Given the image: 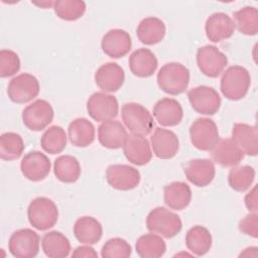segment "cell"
<instances>
[{
    "instance_id": "28",
    "label": "cell",
    "mask_w": 258,
    "mask_h": 258,
    "mask_svg": "<svg viewBox=\"0 0 258 258\" xmlns=\"http://www.w3.org/2000/svg\"><path fill=\"white\" fill-rule=\"evenodd\" d=\"M191 189L183 181H172L164 186L163 199L165 205L176 211L185 209L191 201Z\"/></svg>"
},
{
    "instance_id": "13",
    "label": "cell",
    "mask_w": 258,
    "mask_h": 258,
    "mask_svg": "<svg viewBox=\"0 0 258 258\" xmlns=\"http://www.w3.org/2000/svg\"><path fill=\"white\" fill-rule=\"evenodd\" d=\"M106 179L109 185L117 190H131L140 183L141 175L138 169L128 164H111L106 169Z\"/></svg>"
},
{
    "instance_id": "9",
    "label": "cell",
    "mask_w": 258,
    "mask_h": 258,
    "mask_svg": "<svg viewBox=\"0 0 258 258\" xmlns=\"http://www.w3.org/2000/svg\"><path fill=\"white\" fill-rule=\"evenodd\" d=\"M87 111L93 120L105 122L118 116L119 104L113 95L105 92H96L87 101Z\"/></svg>"
},
{
    "instance_id": "38",
    "label": "cell",
    "mask_w": 258,
    "mask_h": 258,
    "mask_svg": "<svg viewBox=\"0 0 258 258\" xmlns=\"http://www.w3.org/2000/svg\"><path fill=\"white\" fill-rule=\"evenodd\" d=\"M87 5L82 0H56L53 10L55 15L66 21H75L83 17Z\"/></svg>"
},
{
    "instance_id": "35",
    "label": "cell",
    "mask_w": 258,
    "mask_h": 258,
    "mask_svg": "<svg viewBox=\"0 0 258 258\" xmlns=\"http://www.w3.org/2000/svg\"><path fill=\"white\" fill-rule=\"evenodd\" d=\"M25 149L22 137L15 132H5L0 136V157L11 161L18 159Z\"/></svg>"
},
{
    "instance_id": "17",
    "label": "cell",
    "mask_w": 258,
    "mask_h": 258,
    "mask_svg": "<svg viewBox=\"0 0 258 258\" xmlns=\"http://www.w3.org/2000/svg\"><path fill=\"white\" fill-rule=\"evenodd\" d=\"M95 83L105 93L117 92L124 84L125 73L117 62H106L95 73Z\"/></svg>"
},
{
    "instance_id": "31",
    "label": "cell",
    "mask_w": 258,
    "mask_h": 258,
    "mask_svg": "<svg viewBox=\"0 0 258 258\" xmlns=\"http://www.w3.org/2000/svg\"><path fill=\"white\" fill-rule=\"evenodd\" d=\"M212 244L211 232L204 226H194L185 234V245L192 255H206L212 248Z\"/></svg>"
},
{
    "instance_id": "12",
    "label": "cell",
    "mask_w": 258,
    "mask_h": 258,
    "mask_svg": "<svg viewBox=\"0 0 258 258\" xmlns=\"http://www.w3.org/2000/svg\"><path fill=\"white\" fill-rule=\"evenodd\" d=\"M191 108L202 115H215L221 107L219 93L209 86H198L187 92Z\"/></svg>"
},
{
    "instance_id": "33",
    "label": "cell",
    "mask_w": 258,
    "mask_h": 258,
    "mask_svg": "<svg viewBox=\"0 0 258 258\" xmlns=\"http://www.w3.org/2000/svg\"><path fill=\"white\" fill-rule=\"evenodd\" d=\"M53 173L59 181L74 183L81 175L80 162L75 156L60 155L54 160Z\"/></svg>"
},
{
    "instance_id": "26",
    "label": "cell",
    "mask_w": 258,
    "mask_h": 258,
    "mask_svg": "<svg viewBox=\"0 0 258 258\" xmlns=\"http://www.w3.org/2000/svg\"><path fill=\"white\" fill-rule=\"evenodd\" d=\"M74 235L82 244H97L103 236V227L94 217L84 216L79 218L74 225Z\"/></svg>"
},
{
    "instance_id": "5",
    "label": "cell",
    "mask_w": 258,
    "mask_h": 258,
    "mask_svg": "<svg viewBox=\"0 0 258 258\" xmlns=\"http://www.w3.org/2000/svg\"><path fill=\"white\" fill-rule=\"evenodd\" d=\"M121 117L131 134L146 136L151 133L154 127L151 113L139 103H125L121 109Z\"/></svg>"
},
{
    "instance_id": "39",
    "label": "cell",
    "mask_w": 258,
    "mask_h": 258,
    "mask_svg": "<svg viewBox=\"0 0 258 258\" xmlns=\"http://www.w3.org/2000/svg\"><path fill=\"white\" fill-rule=\"evenodd\" d=\"M132 254L130 244L119 237L111 238L105 242L101 250L103 258H128Z\"/></svg>"
},
{
    "instance_id": "41",
    "label": "cell",
    "mask_w": 258,
    "mask_h": 258,
    "mask_svg": "<svg viewBox=\"0 0 258 258\" xmlns=\"http://www.w3.org/2000/svg\"><path fill=\"white\" fill-rule=\"evenodd\" d=\"M239 230L252 238L258 237V215L257 212H250L239 222Z\"/></svg>"
},
{
    "instance_id": "46",
    "label": "cell",
    "mask_w": 258,
    "mask_h": 258,
    "mask_svg": "<svg viewBox=\"0 0 258 258\" xmlns=\"http://www.w3.org/2000/svg\"><path fill=\"white\" fill-rule=\"evenodd\" d=\"M181 255H185V256H191L192 254H188V253H184V252H182V253H178V254H176V255H174L175 257H177V256H181Z\"/></svg>"
},
{
    "instance_id": "7",
    "label": "cell",
    "mask_w": 258,
    "mask_h": 258,
    "mask_svg": "<svg viewBox=\"0 0 258 258\" xmlns=\"http://www.w3.org/2000/svg\"><path fill=\"white\" fill-rule=\"evenodd\" d=\"M189 138L197 149L211 151L220 139L217 124L206 117L196 119L189 127Z\"/></svg>"
},
{
    "instance_id": "29",
    "label": "cell",
    "mask_w": 258,
    "mask_h": 258,
    "mask_svg": "<svg viewBox=\"0 0 258 258\" xmlns=\"http://www.w3.org/2000/svg\"><path fill=\"white\" fill-rule=\"evenodd\" d=\"M41 248L49 258H64L71 253L70 240L61 232L50 231L41 238Z\"/></svg>"
},
{
    "instance_id": "19",
    "label": "cell",
    "mask_w": 258,
    "mask_h": 258,
    "mask_svg": "<svg viewBox=\"0 0 258 258\" xmlns=\"http://www.w3.org/2000/svg\"><path fill=\"white\" fill-rule=\"evenodd\" d=\"M122 148L127 160L134 165L143 166L152 158L151 146L145 136L136 134L128 135Z\"/></svg>"
},
{
    "instance_id": "15",
    "label": "cell",
    "mask_w": 258,
    "mask_h": 258,
    "mask_svg": "<svg viewBox=\"0 0 258 258\" xmlns=\"http://www.w3.org/2000/svg\"><path fill=\"white\" fill-rule=\"evenodd\" d=\"M101 47L103 52L109 57L120 58L131 50L132 39L130 34L124 29H111L103 36Z\"/></svg>"
},
{
    "instance_id": "3",
    "label": "cell",
    "mask_w": 258,
    "mask_h": 258,
    "mask_svg": "<svg viewBox=\"0 0 258 258\" xmlns=\"http://www.w3.org/2000/svg\"><path fill=\"white\" fill-rule=\"evenodd\" d=\"M146 227L149 232L170 239L181 231L182 222L177 214L164 207H157L147 215Z\"/></svg>"
},
{
    "instance_id": "22",
    "label": "cell",
    "mask_w": 258,
    "mask_h": 258,
    "mask_svg": "<svg viewBox=\"0 0 258 258\" xmlns=\"http://www.w3.org/2000/svg\"><path fill=\"white\" fill-rule=\"evenodd\" d=\"M128 133L124 125L117 120L102 122L98 127V140L100 144L108 149H119L123 147Z\"/></svg>"
},
{
    "instance_id": "44",
    "label": "cell",
    "mask_w": 258,
    "mask_h": 258,
    "mask_svg": "<svg viewBox=\"0 0 258 258\" xmlns=\"http://www.w3.org/2000/svg\"><path fill=\"white\" fill-rule=\"evenodd\" d=\"M257 256V247H248L240 253L239 257H256Z\"/></svg>"
},
{
    "instance_id": "23",
    "label": "cell",
    "mask_w": 258,
    "mask_h": 258,
    "mask_svg": "<svg viewBox=\"0 0 258 258\" xmlns=\"http://www.w3.org/2000/svg\"><path fill=\"white\" fill-rule=\"evenodd\" d=\"M211 156L215 163L224 167L238 165L244 158V152L230 139H219L211 150Z\"/></svg>"
},
{
    "instance_id": "16",
    "label": "cell",
    "mask_w": 258,
    "mask_h": 258,
    "mask_svg": "<svg viewBox=\"0 0 258 258\" xmlns=\"http://www.w3.org/2000/svg\"><path fill=\"white\" fill-rule=\"evenodd\" d=\"M150 146L154 155L160 159L174 157L179 149V140L174 132L164 128H156L150 137Z\"/></svg>"
},
{
    "instance_id": "32",
    "label": "cell",
    "mask_w": 258,
    "mask_h": 258,
    "mask_svg": "<svg viewBox=\"0 0 258 258\" xmlns=\"http://www.w3.org/2000/svg\"><path fill=\"white\" fill-rule=\"evenodd\" d=\"M135 250L141 258H159L164 255L166 244L161 236L150 232L137 239Z\"/></svg>"
},
{
    "instance_id": "40",
    "label": "cell",
    "mask_w": 258,
    "mask_h": 258,
    "mask_svg": "<svg viewBox=\"0 0 258 258\" xmlns=\"http://www.w3.org/2000/svg\"><path fill=\"white\" fill-rule=\"evenodd\" d=\"M20 70V58L18 54L11 49L0 50V77L9 78L14 76Z\"/></svg>"
},
{
    "instance_id": "24",
    "label": "cell",
    "mask_w": 258,
    "mask_h": 258,
    "mask_svg": "<svg viewBox=\"0 0 258 258\" xmlns=\"http://www.w3.org/2000/svg\"><path fill=\"white\" fill-rule=\"evenodd\" d=\"M236 145L250 156L258 154V131L254 125L236 123L232 128V138Z\"/></svg>"
},
{
    "instance_id": "2",
    "label": "cell",
    "mask_w": 258,
    "mask_h": 258,
    "mask_svg": "<svg viewBox=\"0 0 258 258\" xmlns=\"http://www.w3.org/2000/svg\"><path fill=\"white\" fill-rule=\"evenodd\" d=\"M250 86L251 77L244 67L232 66L223 72L220 89L228 100L239 101L243 99L248 94Z\"/></svg>"
},
{
    "instance_id": "4",
    "label": "cell",
    "mask_w": 258,
    "mask_h": 258,
    "mask_svg": "<svg viewBox=\"0 0 258 258\" xmlns=\"http://www.w3.org/2000/svg\"><path fill=\"white\" fill-rule=\"evenodd\" d=\"M29 224L36 230L46 231L58 220V209L55 203L46 197L33 199L27 208Z\"/></svg>"
},
{
    "instance_id": "18",
    "label": "cell",
    "mask_w": 258,
    "mask_h": 258,
    "mask_svg": "<svg viewBox=\"0 0 258 258\" xmlns=\"http://www.w3.org/2000/svg\"><path fill=\"white\" fill-rule=\"evenodd\" d=\"M235 28L233 18L224 12L211 14L205 24L206 35L212 42H220L230 38L234 34Z\"/></svg>"
},
{
    "instance_id": "30",
    "label": "cell",
    "mask_w": 258,
    "mask_h": 258,
    "mask_svg": "<svg viewBox=\"0 0 258 258\" xmlns=\"http://www.w3.org/2000/svg\"><path fill=\"white\" fill-rule=\"evenodd\" d=\"M71 143L76 147H87L95 140L96 130L91 121L86 118L73 120L68 128Z\"/></svg>"
},
{
    "instance_id": "43",
    "label": "cell",
    "mask_w": 258,
    "mask_h": 258,
    "mask_svg": "<svg viewBox=\"0 0 258 258\" xmlns=\"http://www.w3.org/2000/svg\"><path fill=\"white\" fill-rule=\"evenodd\" d=\"M244 203L249 212L258 211V197H257V185H254L252 189L245 196Z\"/></svg>"
},
{
    "instance_id": "37",
    "label": "cell",
    "mask_w": 258,
    "mask_h": 258,
    "mask_svg": "<svg viewBox=\"0 0 258 258\" xmlns=\"http://www.w3.org/2000/svg\"><path fill=\"white\" fill-rule=\"evenodd\" d=\"M255 174V169L250 165H236L228 174V183L235 191L243 192L250 188L254 182Z\"/></svg>"
},
{
    "instance_id": "10",
    "label": "cell",
    "mask_w": 258,
    "mask_h": 258,
    "mask_svg": "<svg viewBox=\"0 0 258 258\" xmlns=\"http://www.w3.org/2000/svg\"><path fill=\"white\" fill-rule=\"evenodd\" d=\"M54 112L45 100L38 99L27 105L22 111V122L31 131H41L45 129L53 120Z\"/></svg>"
},
{
    "instance_id": "25",
    "label": "cell",
    "mask_w": 258,
    "mask_h": 258,
    "mask_svg": "<svg viewBox=\"0 0 258 258\" xmlns=\"http://www.w3.org/2000/svg\"><path fill=\"white\" fill-rule=\"evenodd\" d=\"M129 68L131 73L138 78L151 77L158 66L155 54L148 48H138L129 56Z\"/></svg>"
},
{
    "instance_id": "14",
    "label": "cell",
    "mask_w": 258,
    "mask_h": 258,
    "mask_svg": "<svg viewBox=\"0 0 258 258\" xmlns=\"http://www.w3.org/2000/svg\"><path fill=\"white\" fill-rule=\"evenodd\" d=\"M50 167L49 158L37 150L26 153L20 162L22 175L30 181L43 180L49 174Z\"/></svg>"
},
{
    "instance_id": "20",
    "label": "cell",
    "mask_w": 258,
    "mask_h": 258,
    "mask_svg": "<svg viewBox=\"0 0 258 258\" xmlns=\"http://www.w3.org/2000/svg\"><path fill=\"white\" fill-rule=\"evenodd\" d=\"M184 174L187 180L194 185L205 187L209 185L215 177V164L208 158L191 159L184 166Z\"/></svg>"
},
{
    "instance_id": "1",
    "label": "cell",
    "mask_w": 258,
    "mask_h": 258,
    "mask_svg": "<svg viewBox=\"0 0 258 258\" xmlns=\"http://www.w3.org/2000/svg\"><path fill=\"white\" fill-rule=\"evenodd\" d=\"M157 84L161 91L168 95L182 94L189 84V71L179 62H168L157 73Z\"/></svg>"
},
{
    "instance_id": "34",
    "label": "cell",
    "mask_w": 258,
    "mask_h": 258,
    "mask_svg": "<svg viewBox=\"0 0 258 258\" xmlns=\"http://www.w3.org/2000/svg\"><path fill=\"white\" fill-rule=\"evenodd\" d=\"M235 27L244 35L253 36L258 32V10L253 6H245L233 13Z\"/></svg>"
},
{
    "instance_id": "42",
    "label": "cell",
    "mask_w": 258,
    "mask_h": 258,
    "mask_svg": "<svg viewBox=\"0 0 258 258\" xmlns=\"http://www.w3.org/2000/svg\"><path fill=\"white\" fill-rule=\"evenodd\" d=\"M72 257L75 258H97L98 257V253L96 252V250L91 247V245H87L84 244L82 246L77 247L74 252L72 253Z\"/></svg>"
},
{
    "instance_id": "45",
    "label": "cell",
    "mask_w": 258,
    "mask_h": 258,
    "mask_svg": "<svg viewBox=\"0 0 258 258\" xmlns=\"http://www.w3.org/2000/svg\"><path fill=\"white\" fill-rule=\"evenodd\" d=\"M33 5L46 9V8H53L54 5V1H41V2H32Z\"/></svg>"
},
{
    "instance_id": "6",
    "label": "cell",
    "mask_w": 258,
    "mask_h": 258,
    "mask_svg": "<svg viewBox=\"0 0 258 258\" xmlns=\"http://www.w3.org/2000/svg\"><path fill=\"white\" fill-rule=\"evenodd\" d=\"M40 238L29 228L14 231L8 241V250L16 258H33L39 252Z\"/></svg>"
},
{
    "instance_id": "11",
    "label": "cell",
    "mask_w": 258,
    "mask_h": 258,
    "mask_svg": "<svg viewBox=\"0 0 258 258\" xmlns=\"http://www.w3.org/2000/svg\"><path fill=\"white\" fill-rule=\"evenodd\" d=\"M199 70L209 78H218L228 64V57L215 45H204L197 51Z\"/></svg>"
},
{
    "instance_id": "21",
    "label": "cell",
    "mask_w": 258,
    "mask_h": 258,
    "mask_svg": "<svg viewBox=\"0 0 258 258\" xmlns=\"http://www.w3.org/2000/svg\"><path fill=\"white\" fill-rule=\"evenodd\" d=\"M153 117L163 127L178 125L183 118V110L180 103L172 98L158 100L153 107Z\"/></svg>"
},
{
    "instance_id": "36",
    "label": "cell",
    "mask_w": 258,
    "mask_h": 258,
    "mask_svg": "<svg viewBox=\"0 0 258 258\" xmlns=\"http://www.w3.org/2000/svg\"><path fill=\"white\" fill-rule=\"evenodd\" d=\"M67 134L57 125L50 126L44 131L40 138L41 148L49 154H57L63 151L67 146Z\"/></svg>"
},
{
    "instance_id": "8",
    "label": "cell",
    "mask_w": 258,
    "mask_h": 258,
    "mask_svg": "<svg viewBox=\"0 0 258 258\" xmlns=\"http://www.w3.org/2000/svg\"><path fill=\"white\" fill-rule=\"evenodd\" d=\"M40 91L38 80L31 74L23 73L14 77L8 84L7 95L16 104H25L35 99Z\"/></svg>"
},
{
    "instance_id": "27",
    "label": "cell",
    "mask_w": 258,
    "mask_h": 258,
    "mask_svg": "<svg viewBox=\"0 0 258 258\" xmlns=\"http://www.w3.org/2000/svg\"><path fill=\"white\" fill-rule=\"evenodd\" d=\"M166 32V27L164 22L154 16L143 18L137 28L136 35L141 43L145 45H153L160 42Z\"/></svg>"
}]
</instances>
